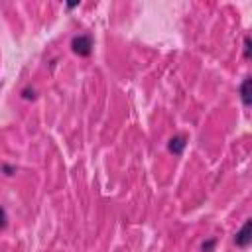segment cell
Listing matches in <instances>:
<instances>
[{"instance_id": "6da1fadb", "label": "cell", "mask_w": 252, "mask_h": 252, "mask_svg": "<svg viewBox=\"0 0 252 252\" xmlns=\"http://www.w3.org/2000/svg\"><path fill=\"white\" fill-rule=\"evenodd\" d=\"M71 49H73V53H77L79 57L91 55V51H93V37L87 35V33L75 35V37L71 39Z\"/></svg>"}, {"instance_id": "7a4b0ae2", "label": "cell", "mask_w": 252, "mask_h": 252, "mask_svg": "<svg viewBox=\"0 0 252 252\" xmlns=\"http://www.w3.org/2000/svg\"><path fill=\"white\" fill-rule=\"evenodd\" d=\"M250 240H252V220L246 219L244 224H242V228L234 234V242H236V246L246 248V246L250 244Z\"/></svg>"}, {"instance_id": "3957f363", "label": "cell", "mask_w": 252, "mask_h": 252, "mask_svg": "<svg viewBox=\"0 0 252 252\" xmlns=\"http://www.w3.org/2000/svg\"><path fill=\"white\" fill-rule=\"evenodd\" d=\"M185 146H187V138H185L183 134H177V136H173V138L167 142V150H169L171 154H175V156H181L183 150H185Z\"/></svg>"}, {"instance_id": "277c9868", "label": "cell", "mask_w": 252, "mask_h": 252, "mask_svg": "<svg viewBox=\"0 0 252 252\" xmlns=\"http://www.w3.org/2000/svg\"><path fill=\"white\" fill-rule=\"evenodd\" d=\"M238 93H240L242 104H244V106H250V77H244V81L240 83Z\"/></svg>"}, {"instance_id": "5b68a950", "label": "cell", "mask_w": 252, "mask_h": 252, "mask_svg": "<svg viewBox=\"0 0 252 252\" xmlns=\"http://www.w3.org/2000/svg\"><path fill=\"white\" fill-rule=\"evenodd\" d=\"M215 242H217L215 238H209L207 242H203V244H201V250H203V252H213V248H215Z\"/></svg>"}, {"instance_id": "8992f818", "label": "cell", "mask_w": 252, "mask_h": 252, "mask_svg": "<svg viewBox=\"0 0 252 252\" xmlns=\"http://www.w3.org/2000/svg\"><path fill=\"white\" fill-rule=\"evenodd\" d=\"M22 96H24L26 100H32V98H35V93H33V89H24V91H22Z\"/></svg>"}, {"instance_id": "52a82bcc", "label": "cell", "mask_w": 252, "mask_h": 252, "mask_svg": "<svg viewBox=\"0 0 252 252\" xmlns=\"http://www.w3.org/2000/svg\"><path fill=\"white\" fill-rule=\"evenodd\" d=\"M244 57H246V59L250 57V37H248V35L244 37Z\"/></svg>"}, {"instance_id": "ba28073f", "label": "cell", "mask_w": 252, "mask_h": 252, "mask_svg": "<svg viewBox=\"0 0 252 252\" xmlns=\"http://www.w3.org/2000/svg\"><path fill=\"white\" fill-rule=\"evenodd\" d=\"M6 220H8V217H6V211L0 207V228H4V226H6Z\"/></svg>"}, {"instance_id": "9c48e42d", "label": "cell", "mask_w": 252, "mask_h": 252, "mask_svg": "<svg viewBox=\"0 0 252 252\" xmlns=\"http://www.w3.org/2000/svg\"><path fill=\"white\" fill-rule=\"evenodd\" d=\"M2 169L6 171V175H12V171H14V167H10V165H4Z\"/></svg>"}]
</instances>
